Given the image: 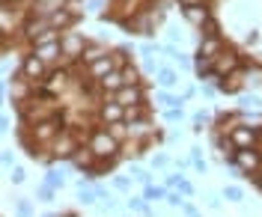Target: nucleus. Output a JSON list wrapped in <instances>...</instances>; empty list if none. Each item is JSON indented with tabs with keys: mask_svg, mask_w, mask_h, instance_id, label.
Instances as JSON below:
<instances>
[{
	"mask_svg": "<svg viewBox=\"0 0 262 217\" xmlns=\"http://www.w3.org/2000/svg\"><path fill=\"white\" fill-rule=\"evenodd\" d=\"M86 149L96 155V161H107V158H116L119 155V143L107 134V128H96V131L90 134Z\"/></svg>",
	"mask_w": 262,
	"mask_h": 217,
	"instance_id": "1",
	"label": "nucleus"
},
{
	"mask_svg": "<svg viewBox=\"0 0 262 217\" xmlns=\"http://www.w3.org/2000/svg\"><path fill=\"white\" fill-rule=\"evenodd\" d=\"M232 167L245 176H256L262 170V152L259 149H235L232 155Z\"/></svg>",
	"mask_w": 262,
	"mask_h": 217,
	"instance_id": "2",
	"label": "nucleus"
},
{
	"mask_svg": "<svg viewBox=\"0 0 262 217\" xmlns=\"http://www.w3.org/2000/svg\"><path fill=\"white\" fill-rule=\"evenodd\" d=\"M227 140L232 143V149H256L259 131L256 128H247V125H235V128H229Z\"/></svg>",
	"mask_w": 262,
	"mask_h": 217,
	"instance_id": "3",
	"label": "nucleus"
},
{
	"mask_svg": "<svg viewBox=\"0 0 262 217\" xmlns=\"http://www.w3.org/2000/svg\"><path fill=\"white\" fill-rule=\"evenodd\" d=\"M235 68H238V54H235V51H221V54L214 57V63H212V78L232 75Z\"/></svg>",
	"mask_w": 262,
	"mask_h": 217,
	"instance_id": "4",
	"label": "nucleus"
},
{
	"mask_svg": "<svg viewBox=\"0 0 262 217\" xmlns=\"http://www.w3.org/2000/svg\"><path fill=\"white\" fill-rule=\"evenodd\" d=\"M63 131V122L54 116V119H45V122H39L36 128H33V137H36V146L39 143H51V140H57Z\"/></svg>",
	"mask_w": 262,
	"mask_h": 217,
	"instance_id": "5",
	"label": "nucleus"
},
{
	"mask_svg": "<svg viewBox=\"0 0 262 217\" xmlns=\"http://www.w3.org/2000/svg\"><path fill=\"white\" fill-rule=\"evenodd\" d=\"M114 101L119 107H125V110L140 107V104H143V89H140V86H122L119 92H114Z\"/></svg>",
	"mask_w": 262,
	"mask_h": 217,
	"instance_id": "6",
	"label": "nucleus"
},
{
	"mask_svg": "<svg viewBox=\"0 0 262 217\" xmlns=\"http://www.w3.org/2000/svg\"><path fill=\"white\" fill-rule=\"evenodd\" d=\"M98 119H101L104 125H119V122L125 119V107H119L116 101H104V104L98 107Z\"/></svg>",
	"mask_w": 262,
	"mask_h": 217,
	"instance_id": "7",
	"label": "nucleus"
},
{
	"mask_svg": "<svg viewBox=\"0 0 262 217\" xmlns=\"http://www.w3.org/2000/svg\"><path fill=\"white\" fill-rule=\"evenodd\" d=\"M83 48H86V42L78 33L60 36V54H66V57H78V54H83Z\"/></svg>",
	"mask_w": 262,
	"mask_h": 217,
	"instance_id": "8",
	"label": "nucleus"
},
{
	"mask_svg": "<svg viewBox=\"0 0 262 217\" xmlns=\"http://www.w3.org/2000/svg\"><path fill=\"white\" fill-rule=\"evenodd\" d=\"M78 152V143H75V137L69 131H60V137L54 140V155L57 158H72Z\"/></svg>",
	"mask_w": 262,
	"mask_h": 217,
	"instance_id": "9",
	"label": "nucleus"
},
{
	"mask_svg": "<svg viewBox=\"0 0 262 217\" xmlns=\"http://www.w3.org/2000/svg\"><path fill=\"white\" fill-rule=\"evenodd\" d=\"M21 71H24L27 78H33V81H39V78H45V63H42L36 54H30V57H24V66H21Z\"/></svg>",
	"mask_w": 262,
	"mask_h": 217,
	"instance_id": "10",
	"label": "nucleus"
},
{
	"mask_svg": "<svg viewBox=\"0 0 262 217\" xmlns=\"http://www.w3.org/2000/svg\"><path fill=\"white\" fill-rule=\"evenodd\" d=\"M78 21V15L75 12H69V9H57L54 15H48V24L54 27V30H63V27H72Z\"/></svg>",
	"mask_w": 262,
	"mask_h": 217,
	"instance_id": "11",
	"label": "nucleus"
},
{
	"mask_svg": "<svg viewBox=\"0 0 262 217\" xmlns=\"http://www.w3.org/2000/svg\"><path fill=\"white\" fill-rule=\"evenodd\" d=\"M72 164H75L78 170H86V173H90V170H93V164H96V155L86 149V146H78V152L72 155Z\"/></svg>",
	"mask_w": 262,
	"mask_h": 217,
	"instance_id": "12",
	"label": "nucleus"
},
{
	"mask_svg": "<svg viewBox=\"0 0 262 217\" xmlns=\"http://www.w3.org/2000/svg\"><path fill=\"white\" fill-rule=\"evenodd\" d=\"M221 51H224V42H221L217 36H209V39H203V45H200V57H206V60H214Z\"/></svg>",
	"mask_w": 262,
	"mask_h": 217,
	"instance_id": "13",
	"label": "nucleus"
},
{
	"mask_svg": "<svg viewBox=\"0 0 262 217\" xmlns=\"http://www.w3.org/2000/svg\"><path fill=\"white\" fill-rule=\"evenodd\" d=\"M111 71H114V57H101V60H96V63L90 66V75L98 78V81H101V78H107Z\"/></svg>",
	"mask_w": 262,
	"mask_h": 217,
	"instance_id": "14",
	"label": "nucleus"
},
{
	"mask_svg": "<svg viewBox=\"0 0 262 217\" xmlns=\"http://www.w3.org/2000/svg\"><path fill=\"white\" fill-rule=\"evenodd\" d=\"M182 15H185V21H191V24H196V27H203V24L209 21V9H206V6H194V9H182Z\"/></svg>",
	"mask_w": 262,
	"mask_h": 217,
	"instance_id": "15",
	"label": "nucleus"
},
{
	"mask_svg": "<svg viewBox=\"0 0 262 217\" xmlns=\"http://www.w3.org/2000/svg\"><path fill=\"white\" fill-rule=\"evenodd\" d=\"M42 63H51V60H57V54H60V42H51V45H36L33 51Z\"/></svg>",
	"mask_w": 262,
	"mask_h": 217,
	"instance_id": "16",
	"label": "nucleus"
},
{
	"mask_svg": "<svg viewBox=\"0 0 262 217\" xmlns=\"http://www.w3.org/2000/svg\"><path fill=\"white\" fill-rule=\"evenodd\" d=\"M57 9H63V0H36V12L39 15H54Z\"/></svg>",
	"mask_w": 262,
	"mask_h": 217,
	"instance_id": "17",
	"label": "nucleus"
},
{
	"mask_svg": "<svg viewBox=\"0 0 262 217\" xmlns=\"http://www.w3.org/2000/svg\"><path fill=\"white\" fill-rule=\"evenodd\" d=\"M98 84H101V89H111V92H119V89H122V75H119V71H111V75H107V78H101V81H98Z\"/></svg>",
	"mask_w": 262,
	"mask_h": 217,
	"instance_id": "18",
	"label": "nucleus"
},
{
	"mask_svg": "<svg viewBox=\"0 0 262 217\" xmlns=\"http://www.w3.org/2000/svg\"><path fill=\"white\" fill-rule=\"evenodd\" d=\"M81 57H83V63H90V66H93L96 60H101V57H107V54H104V51L98 48V45H86Z\"/></svg>",
	"mask_w": 262,
	"mask_h": 217,
	"instance_id": "19",
	"label": "nucleus"
},
{
	"mask_svg": "<svg viewBox=\"0 0 262 217\" xmlns=\"http://www.w3.org/2000/svg\"><path fill=\"white\" fill-rule=\"evenodd\" d=\"M164 197H167V187H155V184H146V187H143V200L146 202L164 200Z\"/></svg>",
	"mask_w": 262,
	"mask_h": 217,
	"instance_id": "20",
	"label": "nucleus"
},
{
	"mask_svg": "<svg viewBox=\"0 0 262 217\" xmlns=\"http://www.w3.org/2000/svg\"><path fill=\"white\" fill-rule=\"evenodd\" d=\"M119 75H122V84L125 86H140V71H137V68H122V71H119Z\"/></svg>",
	"mask_w": 262,
	"mask_h": 217,
	"instance_id": "21",
	"label": "nucleus"
},
{
	"mask_svg": "<svg viewBox=\"0 0 262 217\" xmlns=\"http://www.w3.org/2000/svg\"><path fill=\"white\" fill-rule=\"evenodd\" d=\"M45 184H48V187H54V190H57V187H66L63 173H57V170H48V173H45Z\"/></svg>",
	"mask_w": 262,
	"mask_h": 217,
	"instance_id": "22",
	"label": "nucleus"
},
{
	"mask_svg": "<svg viewBox=\"0 0 262 217\" xmlns=\"http://www.w3.org/2000/svg\"><path fill=\"white\" fill-rule=\"evenodd\" d=\"M57 33H60V30L48 27V30H42V33L33 39V45H51V42H57Z\"/></svg>",
	"mask_w": 262,
	"mask_h": 217,
	"instance_id": "23",
	"label": "nucleus"
},
{
	"mask_svg": "<svg viewBox=\"0 0 262 217\" xmlns=\"http://www.w3.org/2000/svg\"><path fill=\"white\" fill-rule=\"evenodd\" d=\"M212 63H214V60H206V57H196V63H194L196 75H200V78H209V75H212Z\"/></svg>",
	"mask_w": 262,
	"mask_h": 217,
	"instance_id": "24",
	"label": "nucleus"
},
{
	"mask_svg": "<svg viewBox=\"0 0 262 217\" xmlns=\"http://www.w3.org/2000/svg\"><path fill=\"white\" fill-rule=\"evenodd\" d=\"M176 81H179V78H176V71H170V68H161V71H158V84H161V86H173Z\"/></svg>",
	"mask_w": 262,
	"mask_h": 217,
	"instance_id": "25",
	"label": "nucleus"
},
{
	"mask_svg": "<svg viewBox=\"0 0 262 217\" xmlns=\"http://www.w3.org/2000/svg\"><path fill=\"white\" fill-rule=\"evenodd\" d=\"M217 89H221V92H238V89H242V81H238V78L221 81V84H217Z\"/></svg>",
	"mask_w": 262,
	"mask_h": 217,
	"instance_id": "26",
	"label": "nucleus"
},
{
	"mask_svg": "<svg viewBox=\"0 0 262 217\" xmlns=\"http://www.w3.org/2000/svg\"><path fill=\"white\" fill-rule=\"evenodd\" d=\"M224 197H227L229 202H242V197H245V194H242V187H238V184H229L227 190H224Z\"/></svg>",
	"mask_w": 262,
	"mask_h": 217,
	"instance_id": "27",
	"label": "nucleus"
},
{
	"mask_svg": "<svg viewBox=\"0 0 262 217\" xmlns=\"http://www.w3.org/2000/svg\"><path fill=\"white\" fill-rule=\"evenodd\" d=\"M36 197H39V202H51L54 200V187H48V184L42 182L39 184V190H36Z\"/></svg>",
	"mask_w": 262,
	"mask_h": 217,
	"instance_id": "28",
	"label": "nucleus"
},
{
	"mask_svg": "<svg viewBox=\"0 0 262 217\" xmlns=\"http://www.w3.org/2000/svg\"><path fill=\"white\" fill-rule=\"evenodd\" d=\"M128 205L134 208V211H140V214H146V211H149V205H146V200H143V197H131Z\"/></svg>",
	"mask_w": 262,
	"mask_h": 217,
	"instance_id": "29",
	"label": "nucleus"
},
{
	"mask_svg": "<svg viewBox=\"0 0 262 217\" xmlns=\"http://www.w3.org/2000/svg\"><path fill=\"white\" fill-rule=\"evenodd\" d=\"M164 200H167V205H185V197H182L179 190H167Z\"/></svg>",
	"mask_w": 262,
	"mask_h": 217,
	"instance_id": "30",
	"label": "nucleus"
},
{
	"mask_svg": "<svg viewBox=\"0 0 262 217\" xmlns=\"http://www.w3.org/2000/svg\"><path fill=\"white\" fill-rule=\"evenodd\" d=\"M203 30H206V39H209V36H217V21H214V18L209 15V21L203 24Z\"/></svg>",
	"mask_w": 262,
	"mask_h": 217,
	"instance_id": "31",
	"label": "nucleus"
},
{
	"mask_svg": "<svg viewBox=\"0 0 262 217\" xmlns=\"http://www.w3.org/2000/svg\"><path fill=\"white\" fill-rule=\"evenodd\" d=\"M247 84H253V86H259V84H262V71H259V68L247 71Z\"/></svg>",
	"mask_w": 262,
	"mask_h": 217,
	"instance_id": "32",
	"label": "nucleus"
},
{
	"mask_svg": "<svg viewBox=\"0 0 262 217\" xmlns=\"http://www.w3.org/2000/svg\"><path fill=\"white\" fill-rule=\"evenodd\" d=\"M18 217H30V202H27V200L18 202Z\"/></svg>",
	"mask_w": 262,
	"mask_h": 217,
	"instance_id": "33",
	"label": "nucleus"
},
{
	"mask_svg": "<svg viewBox=\"0 0 262 217\" xmlns=\"http://www.w3.org/2000/svg\"><path fill=\"white\" fill-rule=\"evenodd\" d=\"M114 187H116V190H128V179H125V176H116Z\"/></svg>",
	"mask_w": 262,
	"mask_h": 217,
	"instance_id": "34",
	"label": "nucleus"
},
{
	"mask_svg": "<svg viewBox=\"0 0 262 217\" xmlns=\"http://www.w3.org/2000/svg\"><path fill=\"white\" fill-rule=\"evenodd\" d=\"M9 179H12V184H21V182H24V170H21V167H15V170H12V176H9Z\"/></svg>",
	"mask_w": 262,
	"mask_h": 217,
	"instance_id": "35",
	"label": "nucleus"
},
{
	"mask_svg": "<svg viewBox=\"0 0 262 217\" xmlns=\"http://www.w3.org/2000/svg\"><path fill=\"white\" fill-rule=\"evenodd\" d=\"M185 179V176H179V173H173V176H167V187H179V182Z\"/></svg>",
	"mask_w": 262,
	"mask_h": 217,
	"instance_id": "36",
	"label": "nucleus"
},
{
	"mask_svg": "<svg viewBox=\"0 0 262 217\" xmlns=\"http://www.w3.org/2000/svg\"><path fill=\"white\" fill-rule=\"evenodd\" d=\"M167 119H170V122L182 119V107H173V110H167Z\"/></svg>",
	"mask_w": 262,
	"mask_h": 217,
	"instance_id": "37",
	"label": "nucleus"
},
{
	"mask_svg": "<svg viewBox=\"0 0 262 217\" xmlns=\"http://www.w3.org/2000/svg\"><path fill=\"white\" fill-rule=\"evenodd\" d=\"M182 9H194V6H203V0H179Z\"/></svg>",
	"mask_w": 262,
	"mask_h": 217,
	"instance_id": "38",
	"label": "nucleus"
},
{
	"mask_svg": "<svg viewBox=\"0 0 262 217\" xmlns=\"http://www.w3.org/2000/svg\"><path fill=\"white\" fill-rule=\"evenodd\" d=\"M242 104H245V107H259L262 101L256 99V95H250V99H242Z\"/></svg>",
	"mask_w": 262,
	"mask_h": 217,
	"instance_id": "39",
	"label": "nucleus"
},
{
	"mask_svg": "<svg viewBox=\"0 0 262 217\" xmlns=\"http://www.w3.org/2000/svg\"><path fill=\"white\" fill-rule=\"evenodd\" d=\"M152 164H155V167H167V155H155Z\"/></svg>",
	"mask_w": 262,
	"mask_h": 217,
	"instance_id": "40",
	"label": "nucleus"
},
{
	"mask_svg": "<svg viewBox=\"0 0 262 217\" xmlns=\"http://www.w3.org/2000/svg\"><path fill=\"white\" fill-rule=\"evenodd\" d=\"M256 42H259V33H256V30H250V33H247V45H256Z\"/></svg>",
	"mask_w": 262,
	"mask_h": 217,
	"instance_id": "41",
	"label": "nucleus"
},
{
	"mask_svg": "<svg viewBox=\"0 0 262 217\" xmlns=\"http://www.w3.org/2000/svg\"><path fill=\"white\" fill-rule=\"evenodd\" d=\"M185 214H188V217H200V214H196V208H194V205H188V202H185Z\"/></svg>",
	"mask_w": 262,
	"mask_h": 217,
	"instance_id": "42",
	"label": "nucleus"
},
{
	"mask_svg": "<svg viewBox=\"0 0 262 217\" xmlns=\"http://www.w3.org/2000/svg\"><path fill=\"white\" fill-rule=\"evenodd\" d=\"M209 208H221V200L217 197H209Z\"/></svg>",
	"mask_w": 262,
	"mask_h": 217,
	"instance_id": "43",
	"label": "nucleus"
},
{
	"mask_svg": "<svg viewBox=\"0 0 262 217\" xmlns=\"http://www.w3.org/2000/svg\"><path fill=\"white\" fill-rule=\"evenodd\" d=\"M6 125H9V122H6V116H0V134L6 131Z\"/></svg>",
	"mask_w": 262,
	"mask_h": 217,
	"instance_id": "44",
	"label": "nucleus"
},
{
	"mask_svg": "<svg viewBox=\"0 0 262 217\" xmlns=\"http://www.w3.org/2000/svg\"><path fill=\"white\" fill-rule=\"evenodd\" d=\"M256 184H259V190H262V170L256 173Z\"/></svg>",
	"mask_w": 262,
	"mask_h": 217,
	"instance_id": "45",
	"label": "nucleus"
},
{
	"mask_svg": "<svg viewBox=\"0 0 262 217\" xmlns=\"http://www.w3.org/2000/svg\"><path fill=\"white\" fill-rule=\"evenodd\" d=\"M42 217H57V214H51V211H48V214H42Z\"/></svg>",
	"mask_w": 262,
	"mask_h": 217,
	"instance_id": "46",
	"label": "nucleus"
},
{
	"mask_svg": "<svg viewBox=\"0 0 262 217\" xmlns=\"http://www.w3.org/2000/svg\"><path fill=\"white\" fill-rule=\"evenodd\" d=\"M0 3H3V0H0Z\"/></svg>",
	"mask_w": 262,
	"mask_h": 217,
	"instance_id": "47",
	"label": "nucleus"
}]
</instances>
